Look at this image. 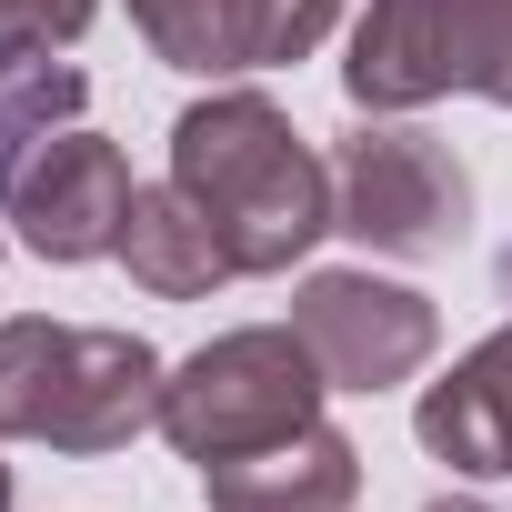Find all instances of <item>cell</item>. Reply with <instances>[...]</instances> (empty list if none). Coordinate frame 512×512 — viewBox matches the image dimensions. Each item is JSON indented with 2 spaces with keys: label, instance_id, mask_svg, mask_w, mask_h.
Listing matches in <instances>:
<instances>
[{
  "label": "cell",
  "instance_id": "obj_1",
  "mask_svg": "<svg viewBox=\"0 0 512 512\" xmlns=\"http://www.w3.org/2000/svg\"><path fill=\"white\" fill-rule=\"evenodd\" d=\"M171 181L211 211L241 282L292 272L332 231V161L292 131L272 91H211L171 121Z\"/></svg>",
  "mask_w": 512,
  "mask_h": 512
},
{
  "label": "cell",
  "instance_id": "obj_2",
  "mask_svg": "<svg viewBox=\"0 0 512 512\" xmlns=\"http://www.w3.org/2000/svg\"><path fill=\"white\" fill-rule=\"evenodd\" d=\"M161 352L141 332H71V322H0V442L51 452H121L161 432Z\"/></svg>",
  "mask_w": 512,
  "mask_h": 512
},
{
  "label": "cell",
  "instance_id": "obj_3",
  "mask_svg": "<svg viewBox=\"0 0 512 512\" xmlns=\"http://www.w3.org/2000/svg\"><path fill=\"white\" fill-rule=\"evenodd\" d=\"M322 362L292 322H262V332H221L201 342L171 382H161V432L181 462H241V452H262L302 422H322Z\"/></svg>",
  "mask_w": 512,
  "mask_h": 512
},
{
  "label": "cell",
  "instance_id": "obj_4",
  "mask_svg": "<svg viewBox=\"0 0 512 512\" xmlns=\"http://www.w3.org/2000/svg\"><path fill=\"white\" fill-rule=\"evenodd\" d=\"M342 91L362 111H422L442 91L512 111V0H372Z\"/></svg>",
  "mask_w": 512,
  "mask_h": 512
},
{
  "label": "cell",
  "instance_id": "obj_5",
  "mask_svg": "<svg viewBox=\"0 0 512 512\" xmlns=\"http://www.w3.org/2000/svg\"><path fill=\"white\" fill-rule=\"evenodd\" d=\"M462 221H472V181L432 131L372 121L332 151V231H352L382 262H432L462 241Z\"/></svg>",
  "mask_w": 512,
  "mask_h": 512
},
{
  "label": "cell",
  "instance_id": "obj_6",
  "mask_svg": "<svg viewBox=\"0 0 512 512\" xmlns=\"http://www.w3.org/2000/svg\"><path fill=\"white\" fill-rule=\"evenodd\" d=\"M292 332L312 342V362H322L332 392H392L442 342L432 302L402 292V282H372V272H312L292 292Z\"/></svg>",
  "mask_w": 512,
  "mask_h": 512
},
{
  "label": "cell",
  "instance_id": "obj_7",
  "mask_svg": "<svg viewBox=\"0 0 512 512\" xmlns=\"http://www.w3.org/2000/svg\"><path fill=\"white\" fill-rule=\"evenodd\" d=\"M342 21V0H131V31L151 61L191 81H241V71H282L312 61Z\"/></svg>",
  "mask_w": 512,
  "mask_h": 512
},
{
  "label": "cell",
  "instance_id": "obj_8",
  "mask_svg": "<svg viewBox=\"0 0 512 512\" xmlns=\"http://www.w3.org/2000/svg\"><path fill=\"white\" fill-rule=\"evenodd\" d=\"M131 161L101 141V131H61L21 191H11V221L21 241L41 251V262H101V251H121V221H131Z\"/></svg>",
  "mask_w": 512,
  "mask_h": 512
},
{
  "label": "cell",
  "instance_id": "obj_9",
  "mask_svg": "<svg viewBox=\"0 0 512 512\" xmlns=\"http://www.w3.org/2000/svg\"><path fill=\"white\" fill-rule=\"evenodd\" d=\"M352 492H362V452L332 422H302V432H282L262 452L201 472L211 512H352Z\"/></svg>",
  "mask_w": 512,
  "mask_h": 512
},
{
  "label": "cell",
  "instance_id": "obj_10",
  "mask_svg": "<svg viewBox=\"0 0 512 512\" xmlns=\"http://www.w3.org/2000/svg\"><path fill=\"white\" fill-rule=\"evenodd\" d=\"M412 432H422L432 462H452V472H472V482H512V322H502L482 352H462V362L422 392Z\"/></svg>",
  "mask_w": 512,
  "mask_h": 512
},
{
  "label": "cell",
  "instance_id": "obj_11",
  "mask_svg": "<svg viewBox=\"0 0 512 512\" xmlns=\"http://www.w3.org/2000/svg\"><path fill=\"white\" fill-rule=\"evenodd\" d=\"M121 262H131V282H141V292H161V302H201V292L241 282V272H231V251H221V231H211V211H201L181 181L131 191Z\"/></svg>",
  "mask_w": 512,
  "mask_h": 512
},
{
  "label": "cell",
  "instance_id": "obj_12",
  "mask_svg": "<svg viewBox=\"0 0 512 512\" xmlns=\"http://www.w3.org/2000/svg\"><path fill=\"white\" fill-rule=\"evenodd\" d=\"M81 101H91V81L71 71V61H21V71H0V201L21 191V171L81 121Z\"/></svg>",
  "mask_w": 512,
  "mask_h": 512
},
{
  "label": "cell",
  "instance_id": "obj_13",
  "mask_svg": "<svg viewBox=\"0 0 512 512\" xmlns=\"http://www.w3.org/2000/svg\"><path fill=\"white\" fill-rule=\"evenodd\" d=\"M91 11H101V0H0V31L31 41V51H71L91 31Z\"/></svg>",
  "mask_w": 512,
  "mask_h": 512
},
{
  "label": "cell",
  "instance_id": "obj_14",
  "mask_svg": "<svg viewBox=\"0 0 512 512\" xmlns=\"http://www.w3.org/2000/svg\"><path fill=\"white\" fill-rule=\"evenodd\" d=\"M422 512H482V502H472V492H452V502H422Z\"/></svg>",
  "mask_w": 512,
  "mask_h": 512
},
{
  "label": "cell",
  "instance_id": "obj_15",
  "mask_svg": "<svg viewBox=\"0 0 512 512\" xmlns=\"http://www.w3.org/2000/svg\"><path fill=\"white\" fill-rule=\"evenodd\" d=\"M0 512H11V462H0Z\"/></svg>",
  "mask_w": 512,
  "mask_h": 512
}]
</instances>
